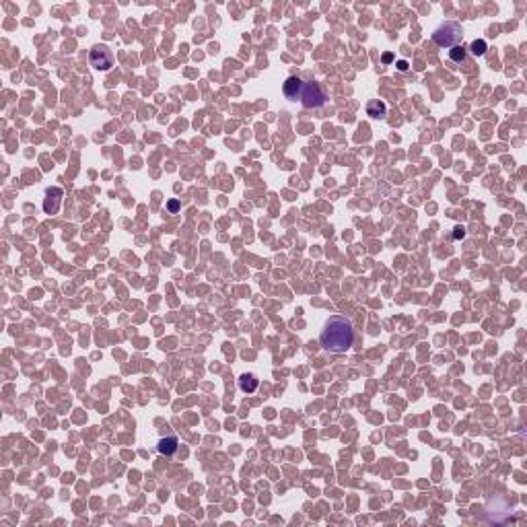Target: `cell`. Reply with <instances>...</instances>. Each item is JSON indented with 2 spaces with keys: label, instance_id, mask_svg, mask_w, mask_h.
<instances>
[{
  "label": "cell",
  "instance_id": "obj_1",
  "mask_svg": "<svg viewBox=\"0 0 527 527\" xmlns=\"http://www.w3.org/2000/svg\"><path fill=\"white\" fill-rule=\"evenodd\" d=\"M354 342V328L352 322L342 318V315H334L330 318L322 330L320 344L328 352H346Z\"/></svg>",
  "mask_w": 527,
  "mask_h": 527
},
{
  "label": "cell",
  "instance_id": "obj_2",
  "mask_svg": "<svg viewBox=\"0 0 527 527\" xmlns=\"http://www.w3.org/2000/svg\"><path fill=\"white\" fill-rule=\"evenodd\" d=\"M461 37H463V29H461V25H457V23H453V21L443 23V25L437 27L435 33H433V41H435L439 47H449V49L455 47V45H459Z\"/></svg>",
  "mask_w": 527,
  "mask_h": 527
},
{
  "label": "cell",
  "instance_id": "obj_3",
  "mask_svg": "<svg viewBox=\"0 0 527 527\" xmlns=\"http://www.w3.org/2000/svg\"><path fill=\"white\" fill-rule=\"evenodd\" d=\"M89 64L95 68V70H101V72H105V70H110L112 66H114V54H112V49L108 47V45H95L91 51H89Z\"/></svg>",
  "mask_w": 527,
  "mask_h": 527
},
{
  "label": "cell",
  "instance_id": "obj_4",
  "mask_svg": "<svg viewBox=\"0 0 527 527\" xmlns=\"http://www.w3.org/2000/svg\"><path fill=\"white\" fill-rule=\"evenodd\" d=\"M299 101L305 105V108H322V105L328 101V95L324 93V89L318 83H305Z\"/></svg>",
  "mask_w": 527,
  "mask_h": 527
},
{
  "label": "cell",
  "instance_id": "obj_5",
  "mask_svg": "<svg viewBox=\"0 0 527 527\" xmlns=\"http://www.w3.org/2000/svg\"><path fill=\"white\" fill-rule=\"evenodd\" d=\"M62 198H64V190L62 188H47L45 190V200H43V213L45 215H56L60 210V204H62Z\"/></svg>",
  "mask_w": 527,
  "mask_h": 527
},
{
  "label": "cell",
  "instance_id": "obj_6",
  "mask_svg": "<svg viewBox=\"0 0 527 527\" xmlns=\"http://www.w3.org/2000/svg\"><path fill=\"white\" fill-rule=\"evenodd\" d=\"M303 85H305V81H301V78H297V76H291V78H286L282 91H284V95H286L291 101H297V99H301Z\"/></svg>",
  "mask_w": 527,
  "mask_h": 527
},
{
  "label": "cell",
  "instance_id": "obj_7",
  "mask_svg": "<svg viewBox=\"0 0 527 527\" xmlns=\"http://www.w3.org/2000/svg\"><path fill=\"white\" fill-rule=\"evenodd\" d=\"M237 385H239V389H241L243 393H253V391L257 389V385H259V379H257L255 375H251V373H243V375L239 377Z\"/></svg>",
  "mask_w": 527,
  "mask_h": 527
},
{
  "label": "cell",
  "instance_id": "obj_8",
  "mask_svg": "<svg viewBox=\"0 0 527 527\" xmlns=\"http://www.w3.org/2000/svg\"><path fill=\"white\" fill-rule=\"evenodd\" d=\"M366 114L371 118H375V120H383L387 116V108H385L383 101L373 99V101H368V105H366Z\"/></svg>",
  "mask_w": 527,
  "mask_h": 527
},
{
  "label": "cell",
  "instance_id": "obj_9",
  "mask_svg": "<svg viewBox=\"0 0 527 527\" xmlns=\"http://www.w3.org/2000/svg\"><path fill=\"white\" fill-rule=\"evenodd\" d=\"M177 447H179V441H177V437H173V435L159 441V453H163V455H173V453L177 451Z\"/></svg>",
  "mask_w": 527,
  "mask_h": 527
},
{
  "label": "cell",
  "instance_id": "obj_10",
  "mask_svg": "<svg viewBox=\"0 0 527 527\" xmlns=\"http://www.w3.org/2000/svg\"><path fill=\"white\" fill-rule=\"evenodd\" d=\"M486 49H488V45H486L484 39H473V41L469 43V51H471L473 56H484Z\"/></svg>",
  "mask_w": 527,
  "mask_h": 527
},
{
  "label": "cell",
  "instance_id": "obj_11",
  "mask_svg": "<svg viewBox=\"0 0 527 527\" xmlns=\"http://www.w3.org/2000/svg\"><path fill=\"white\" fill-rule=\"evenodd\" d=\"M465 54H467V51H465L463 47L455 45V47H451V49H449V60L459 64V62H463V60H465Z\"/></svg>",
  "mask_w": 527,
  "mask_h": 527
},
{
  "label": "cell",
  "instance_id": "obj_12",
  "mask_svg": "<svg viewBox=\"0 0 527 527\" xmlns=\"http://www.w3.org/2000/svg\"><path fill=\"white\" fill-rule=\"evenodd\" d=\"M167 210H169V213H177V210H179V202H177V200H169Z\"/></svg>",
  "mask_w": 527,
  "mask_h": 527
},
{
  "label": "cell",
  "instance_id": "obj_13",
  "mask_svg": "<svg viewBox=\"0 0 527 527\" xmlns=\"http://www.w3.org/2000/svg\"><path fill=\"white\" fill-rule=\"evenodd\" d=\"M396 68H398L400 72H406V70H408V62H406V60H398V62H396Z\"/></svg>",
  "mask_w": 527,
  "mask_h": 527
},
{
  "label": "cell",
  "instance_id": "obj_14",
  "mask_svg": "<svg viewBox=\"0 0 527 527\" xmlns=\"http://www.w3.org/2000/svg\"><path fill=\"white\" fill-rule=\"evenodd\" d=\"M463 235H465V233H463V229H461V227H457V229H455V233H453V239H463Z\"/></svg>",
  "mask_w": 527,
  "mask_h": 527
},
{
  "label": "cell",
  "instance_id": "obj_15",
  "mask_svg": "<svg viewBox=\"0 0 527 527\" xmlns=\"http://www.w3.org/2000/svg\"><path fill=\"white\" fill-rule=\"evenodd\" d=\"M381 60H383V64H389V62L393 60V54H389V51H387V54H383V58H381Z\"/></svg>",
  "mask_w": 527,
  "mask_h": 527
}]
</instances>
